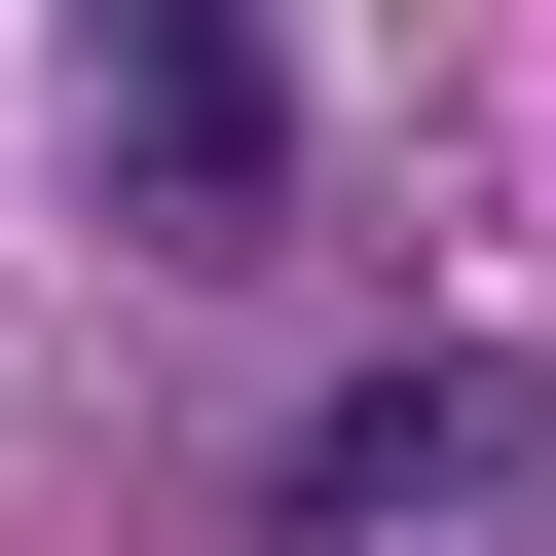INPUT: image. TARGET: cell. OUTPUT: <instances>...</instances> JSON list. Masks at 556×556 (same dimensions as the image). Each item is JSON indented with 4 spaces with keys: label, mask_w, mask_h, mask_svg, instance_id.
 <instances>
[{
    "label": "cell",
    "mask_w": 556,
    "mask_h": 556,
    "mask_svg": "<svg viewBox=\"0 0 556 556\" xmlns=\"http://www.w3.org/2000/svg\"><path fill=\"white\" fill-rule=\"evenodd\" d=\"M482 482H519V371H482V334H408V371L298 445V556H408V519H482Z\"/></svg>",
    "instance_id": "obj_2"
},
{
    "label": "cell",
    "mask_w": 556,
    "mask_h": 556,
    "mask_svg": "<svg viewBox=\"0 0 556 556\" xmlns=\"http://www.w3.org/2000/svg\"><path fill=\"white\" fill-rule=\"evenodd\" d=\"M75 112H112L149 223H260L298 186V38H260V0H75Z\"/></svg>",
    "instance_id": "obj_1"
}]
</instances>
